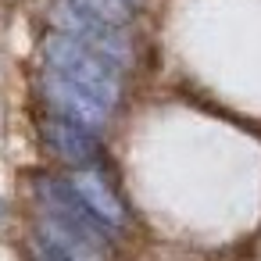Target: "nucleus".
Masks as SVG:
<instances>
[{"mask_svg":"<svg viewBox=\"0 0 261 261\" xmlns=\"http://www.w3.org/2000/svg\"><path fill=\"white\" fill-rule=\"evenodd\" d=\"M43 58H47V68L50 72L79 83L83 90H90L93 97H100L111 108L118 104V97H122V68H115L108 58L93 54L90 47H83V43H75V40H68L61 33L47 36Z\"/></svg>","mask_w":261,"mask_h":261,"instance_id":"f257e3e1","label":"nucleus"},{"mask_svg":"<svg viewBox=\"0 0 261 261\" xmlns=\"http://www.w3.org/2000/svg\"><path fill=\"white\" fill-rule=\"evenodd\" d=\"M50 25H54V33H61L68 40L90 47L93 54L108 58L115 68H129V61H133V43H129L125 29L75 8L72 0H54L50 4Z\"/></svg>","mask_w":261,"mask_h":261,"instance_id":"f03ea898","label":"nucleus"},{"mask_svg":"<svg viewBox=\"0 0 261 261\" xmlns=\"http://www.w3.org/2000/svg\"><path fill=\"white\" fill-rule=\"evenodd\" d=\"M40 93H43V100H47V108L54 115L68 118L75 125H86V129L100 133L111 122V104H104L100 97H93L90 90H83L79 83H72V79H65V75H58L50 68L40 79Z\"/></svg>","mask_w":261,"mask_h":261,"instance_id":"7ed1b4c3","label":"nucleus"},{"mask_svg":"<svg viewBox=\"0 0 261 261\" xmlns=\"http://www.w3.org/2000/svg\"><path fill=\"white\" fill-rule=\"evenodd\" d=\"M40 136H43V143L61 161H68L75 168H93L100 161V140H97V133L86 129V125H75V122H68V118H61L54 111H47L40 118Z\"/></svg>","mask_w":261,"mask_h":261,"instance_id":"20e7f679","label":"nucleus"},{"mask_svg":"<svg viewBox=\"0 0 261 261\" xmlns=\"http://www.w3.org/2000/svg\"><path fill=\"white\" fill-rule=\"evenodd\" d=\"M72 186H75V193L83 197V204L111 229V232H122L125 225H129V211H125V204L118 200V193L108 186V179L97 172V168H79L72 179H68Z\"/></svg>","mask_w":261,"mask_h":261,"instance_id":"39448f33","label":"nucleus"},{"mask_svg":"<svg viewBox=\"0 0 261 261\" xmlns=\"http://www.w3.org/2000/svg\"><path fill=\"white\" fill-rule=\"evenodd\" d=\"M72 4L104 18V22H111V25H118V29L133 25V4L129 0H72Z\"/></svg>","mask_w":261,"mask_h":261,"instance_id":"423d86ee","label":"nucleus"},{"mask_svg":"<svg viewBox=\"0 0 261 261\" xmlns=\"http://www.w3.org/2000/svg\"><path fill=\"white\" fill-rule=\"evenodd\" d=\"M129 4H136V0H129Z\"/></svg>","mask_w":261,"mask_h":261,"instance_id":"0eeeda50","label":"nucleus"}]
</instances>
